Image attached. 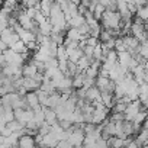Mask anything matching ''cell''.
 <instances>
[{"instance_id": "6da1fadb", "label": "cell", "mask_w": 148, "mask_h": 148, "mask_svg": "<svg viewBox=\"0 0 148 148\" xmlns=\"http://www.w3.org/2000/svg\"><path fill=\"white\" fill-rule=\"evenodd\" d=\"M102 25L103 26L102 29H110V28H119L121 26V15L118 12H110V10H105L103 15H102V19H100Z\"/></svg>"}, {"instance_id": "7a4b0ae2", "label": "cell", "mask_w": 148, "mask_h": 148, "mask_svg": "<svg viewBox=\"0 0 148 148\" xmlns=\"http://www.w3.org/2000/svg\"><path fill=\"white\" fill-rule=\"evenodd\" d=\"M84 136H86V134L83 132V129H76L74 132H71V134L68 135L67 141H68L73 147H79V148H80V147L83 145Z\"/></svg>"}, {"instance_id": "3957f363", "label": "cell", "mask_w": 148, "mask_h": 148, "mask_svg": "<svg viewBox=\"0 0 148 148\" xmlns=\"http://www.w3.org/2000/svg\"><path fill=\"white\" fill-rule=\"evenodd\" d=\"M18 145L19 148H36V142L34 136H29V135H21L18 139Z\"/></svg>"}, {"instance_id": "277c9868", "label": "cell", "mask_w": 148, "mask_h": 148, "mask_svg": "<svg viewBox=\"0 0 148 148\" xmlns=\"http://www.w3.org/2000/svg\"><path fill=\"white\" fill-rule=\"evenodd\" d=\"M22 86H23V89H25L26 92H35V90L39 89L41 83L35 82V80L31 79V77H23V79H22Z\"/></svg>"}, {"instance_id": "5b68a950", "label": "cell", "mask_w": 148, "mask_h": 148, "mask_svg": "<svg viewBox=\"0 0 148 148\" xmlns=\"http://www.w3.org/2000/svg\"><path fill=\"white\" fill-rule=\"evenodd\" d=\"M39 142H42L44 145H47L48 148H55V145H57V142H58V139L55 138V135H52V134H47V135H44L42 136V139L39 141ZM38 144V142H36Z\"/></svg>"}, {"instance_id": "8992f818", "label": "cell", "mask_w": 148, "mask_h": 148, "mask_svg": "<svg viewBox=\"0 0 148 148\" xmlns=\"http://www.w3.org/2000/svg\"><path fill=\"white\" fill-rule=\"evenodd\" d=\"M38 70H36V67L34 65V62L31 61L29 64H26V65H23L22 67V77H34V74L36 73Z\"/></svg>"}, {"instance_id": "52a82bcc", "label": "cell", "mask_w": 148, "mask_h": 148, "mask_svg": "<svg viewBox=\"0 0 148 148\" xmlns=\"http://www.w3.org/2000/svg\"><path fill=\"white\" fill-rule=\"evenodd\" d=\"M13 52H16V54H23V52H29L28 49H26V45H25V42H22L21 39H18L16 42H13L10 47H9Z\"/></svg>"}, {"instance_id": "ba28073f", "label": "cell", "mask_w": 148, "mask_h": 148, "mask_svg": "<svg viewBox=\"0 0 148 148\" xmlns=\"http://www.w3.org/2000/svg\"><path fill=\"white\" fill-rule=\"evenodd\" d=\"M25 100H26V103L29 105V108L32 109V108H35L36 105H39L38 103V97H36V93L35 92H28L26 95H25Z\"/></svg>"}, {"instance_id": "9c48e42d", "label": "cell", "mask_w": 148, "mask_h": 148, "mask_svg": "<svg viewBox=\"0 0 148 148\" xmlns=\"http://www.w3.org/2000/svg\"><path fill=\"white\" fill-rule=\"evenodd\" d=\"M84 23V18L82 16V15H76V16H73L68 22H67V25L70 26V28H79L80 25H83Z\"/></svg>"}, {"instance_id": "30bf717a", "label": "cell", "mask_w": 148, "mask_h": 148, "mask_svg": "<svg viewBox=\"0 0 148 148\" xmlns=\"http://www.w3.org/2000/svg\"><path fill=\"white\" fill-rule=\"evenodd\" d=\"M38 29H39V34L41 35H44V36H49L51 35V31H52V25L48 22V19L44 22V23H41L39 26H38Z\"/></svg>"}, {"instance_id": "8fae6325", "label": "cell", "mask_w": 148, "mask_h": 148, "mask_svg": "<svg viewBox=\"0 0 148 148\" xmlns=\"http://www.w3.org/2000/svg\"><path fill=\"white\" fill-rule=\"evenodd\" d=\"M76 64H77V70H79V73H80V71H86V70L89 68V65H90V60H89L87 57L82 55Z\"/></svg>"}, {"instance_id": "7c38bea8", "label": "cell", "mask_w": 148, "mask_h": 148, "mask_svg": "<svg viewBox=\"0 0 148 148\" xmlns=\"http://www.w3.org/2000/svg\"><path fill=\"white\" fill-rule=\"evenodd\" d=\"M35 93H36V97H38V103L41 105V106H47V102H48V93H45V92H42V90H35Z\"/></svg>"}, {"instance_id": "4fadbf2b", "label": "cell", "mask_w": 148, "mask_h": 148, "mask_svg": "<svg viewBox=\"0 0 148 148\" xmlns=\"http://www.w3.org/2000/svg\"><path fill=\"white\" fill-rule=\"evenodd\" d=\"M6 128L12 132H19L23 128V125L19 121H10V122H6Z\"/></svg>"}, {"instance_id": "5bb4252c", "label": "cell", "mask_w": 148, "mask_h": 148, "mask_svg": "<svg viewBox=\"0 0 148 148\" xmlns=\"http://www.w3.org/2000/svg\"><path fill=\"white\" fill-rule=\"evenodd\" d=\"M106 9L100 5V3H96V6H95V10H93V18L97 21V22H100V19H102V15H103V12H105Z\"/></svg>"}, {"instance_id": "9a60e30c", "label": "cell", "mask_w": 148, "mask_h": 148, "mask_svg": "<svg viewBox=\"0 0 148 148\" xmlns=\"http://www.w3.org/2000/svg\"><path fill=\"white\" fill-rule=\"evenodd\" d=\"M55 58L58 61H65L67 60V49L64 45H58L57 48V54H55Z\"/></svg>"}, {"instance_id": "2e32d148", "label": "cell", "mask_w": 148, "mask_h": 148, "mask_svg": "<svg viewBox=\"0 0 148 148\" xmlns=\"http://www.w3.org/2000/svg\"><path fill=\"white\" fill-rule=\"evenodd\" d=\"M135 15H136V18H139L141 21L147 22V18H148V8H147V6H141V8H138Z\"/></svg>"}, {"instance_id": "e0dca14e", "label": "cell", "mask_w": 148, "mask_h": 148, "mask_svg": "<svg viewBox=\"0 0 148 148\" xmlns=\"http://www.w3.org/2000/svg\"><path fill=\"white\" fill-rule=\"evenodd\" d=\"M44 65H45V70H48V68H57L58 60H57V58H48V60L44 62Z\"/></svg>"}, {"instance_id": "ac0fdd59", "label": "cell", "mask_w": 148, "mask_h": 148, "mask_svg": "<svg viewBox=\"0 0 148 148\" xmlns=\"http://www.w3.org/2000/svg\"><path fill=\"white\" fill-rule=\"evenodd\" d=\"M23 12H25V15H26L29 19H32V21H34L35 15H36L39 10H38V9H35V8H28V9H23Z\"/></svg>"}, {"instance_id": "d6986e66", "label": "cell", "mask_w": 148, "mask_h": 148, "mask_svg": "<svg viewBox=\"0 0 148 148\" xmlns=\"http://www.w3.org/2000/svg\"><path fill=\"white\" fill-rule=\"evenodd\" d=\"M2 118L5 119V122H10V121H15V115H13V110H5Z\"/></svg>"}, {"instance_id": "ffe728a7", "label": "cell", "mask_w": 148, "mask_h": 148, "mask_svg": "<svg viewBox=\"0 0 148 148\" xmlns=\"http://www.w3.org/2000/svg\"><path fill=\"white\" fill-rule=\"evenodd\" d=\"M47 19H48V18H45V16H44V15H42L41 12H38V13L35 15V18H34V22H35V23L38 25V26H39V25H41V23H44V22H45Z\"/></svg>"}, {"instance_id": "44dd1931", "label": "cell", "mask_w": 148, "mask_h": 148, "mask_svg": "<svg viewBox=\"0 0 148 148\" xmlns=\"http://www.w3.org/2000/svg\"><path fill=\"white\" fill-rule=\"evenodd\" d=\"M84 42H86V45H89V47H96L97 44H99V39L97 38H93V36H87L86 39H84Z\"/></svg>"}, {"instance_id": "7402d4cb", "label": "cell", "mask_w": 148, "mask_h": 148, "mask_svg": "<svg viewBox=\"0 0 148 148\" xmlns=\"http://www.w3.org/2000/svg\"><path fill=\"white\" fill-rule=\"evenodd\" d=\"M55 148H73V145L67 139H64V141H58L57 145H55Z\"/></svg>"}, {"instance_id": "603a6c76", "label": "cell", "mask_w": 148, "mask_h": 148, "mask_svg": "<svg viewBox=\"0 0 148 148\" xmlns=\"http://www.w3.org/2000/svg\"><path fill=\"white\" fill-rule=\"evenodd\" d=\"M131 2H132L136 8H141V6H145V5H147V0H131Z\"/></svg>"}, {"instance_id": "cb8c5ba5", "label": "cell", "mask_w": 148, "mask_h": 148, "mask_svg": "<svg viewBox=\"0 0 148 148\" xmlns=\"http://www.w3.org/2000/svg\"><path fill=\"white\" fill-rule=\"evenodd\" d=\"M8 48H9V47H8V45H6V44L3 42V41H0V54H2L3 51H6Z\"/></svg>"}, {"instance_id": "d4e9b609", "label": "cell", "mask_w": 148, "mask_h": 148, "mask_svg": "<svg viewBox=\"0 0 148 148\" xmlns=\"http://www.w3.org/2000/svg\"><path fill=\"white\" fill-rule=\"evenodd\" d=\"M65 2H67V0H54V3H57V5H62Z\"/></svg>"}, {"instance_id": "484cf974", "label": "cell", "mask_w": 148, "mask_h": 148, "mask_svg": "<svg viewBox=\"0 0 148 148\" xmlns=\"http://www.w3.org/2000/svg\"><path fill=\"white\" fill-rule=\"evenodd\" d=\"M0 5H3V0H0Z\"/></svg>"}, {"instance_id": "4316f807", "label": "cell", "mask_w": 148, "mask_h": 148, "mask_svg": "<svg viewBox=\"0 0 148 148\" xmlns=\"http://www.w3.org/2000/svg\"><path fill=\"white\" fill-rule=\"evenodd\" d=\"M90 2H93V0H90Z\"/></svg>"}, {"instance_id": "83f0119b", "label": "cell", "mask_w": 148, "mask_h": 148, "mask_svg": "<svg viewBox=\"0 0 148 148\" xmlns=\"http://www.w3.org/2000/svg\"><path fill=\"white\" fill-rule=\"evenodd\" d=\"M18 2H19V0H18Z\"/></svg>"}]
</instances>
